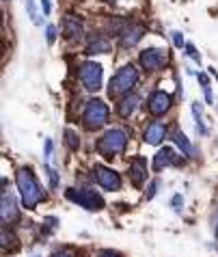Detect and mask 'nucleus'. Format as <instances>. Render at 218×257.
<instances>
[{
  "mask_svg": "<svg viewBox=\"0 0 218 257\" xmlns=\"http://www.w3.org/2000/svg\"><path fill=\"white\" fill-rule=\"evenodd\" d=\"M16 182H18V188H20V195H22V203L24 208L33 210L37 203L44 201V190H41L37 177L28 167H22L16 175Z\"/></svg>",
  "mask_w": 218,
  "mask_h": 257,
  "instance_id": "obj_1",
  "label": "nucleus"
},
{
  "mask_svg": "<svg viewBox=\"0 0 218 257\" xmlns=\"http://www.w3.org/2000/svg\"><path fill=\"white\" fill-rule=\"evenodd\" d=\"M138 82V71L134 65H125L117 71L115 76H112V80L108 84V95L110 97H119L123 93H128V91L134 87Z\"/></svg>",
  "mask_w": 218,
  "mask_h": 257,
  "instance_id": "obj_2",
  "label": "nucleus"
},
{
  "mask_svg": "<svg viewBox=\"0 0 218 257\" xmlns=\"http://www.w3.org/2000/svg\"><path fill=\"white\" fill-rule=\"evenodd\" d=\"M125 147H128V134L123 130H108L97 143V152L102 156H108V158L123 154Z\"/></svg>",
  "mask_w": 218,
  "mask_h": 257,
  "instance_id": "obj_3",
  "label": "nucleus"
},
{
  "mask_svg": "<svg viewBox=\"0 0 218 257\" xmlns=\"http://www.w3.org/2000/svg\"><path fill=\"white\" fill-rule=\"evenodd\" d=\"M82 123L87 130H97L104 123H108V106L102 99H91L87 104V108H84Z\"/></svg>",
  "mask_w": 218,
  "mask_h": 257,
  "instance_id": "obj_4",
  "label": "nucleus"
},
{
  "mask_svg": "<svg viewBox=\"0 0 218 257\" xmlns=\"http://www.w3.org/2000/svg\"><path fill=\"white\" fill-rule=\"evenodd\" d=\"M67 199L69 201H74V203H78L82 205L84 210H89V212H95V210H102L104 208V199L102 195H97V192L93 190H76V188H67Z\"/></svg>",
  "mask_w": 218,
  "mask_h": 257,
  "instance_id": "obj_5",
  "label": "nucleus"
},
{
  "mask_svg": "<svg viewBox=\"0 0 218 257\" xmlns=\"http://www.w3.org/2000/svg\"><path fill=\"white\" fill-rule=\"evenodd\" d=\"M80 80L84 84V89L87 91H97L102 84V65H97L93 61H87L80 65Z\"/></svg>",
  "mask_w": 218,
  "mask_h": 257,
  "instance_id": "obj_6",
  "label": "nucleus"
},
{
  "mask_svg": "<svg viewBox=\"0 0 218 257\" xmlns=\"http://www.w3.org/2000/svg\"><path fill=\"white\" fill-rule=\"evenodd\" d=\"M93 180L100 184L104 190H119L121 188V177L117 175V171L104 167V164H97L93 169Z\"/></svg>",
  "mask_w": 218,
  "mask_h": 257,
  "instance_id": "obj_7",
  "label": "nucleus"
},
{
  "mask_svg": "<svg viewBox=\"0 0 218 257\" xmlns=\"http://www.w3.org/2000/svg\"><path fill=\"white\" fill-rule=\"evenodd\" d=\"M164 63H166V54L160 48H147L140 54V65H143L145 71H158L164 67Z\"/></svg>",
  "mask_w": 218,
  "mask_h": 257,
  "instance_id": "obj_8",
  "label": "nucleus"
},
{
  "mask_svg": "<svg viewBox=\"0 0 218 257\" xmlns=\"http://www.w3.org/2000/svg\"><path fill=\"white\" fill-rule=\"evenodd\" d=\"M147 108L153 117H162L166 115V110L171 108V95L166 91H153L149 95V102H147Z\"/></svg>",
  "mask_w": 218,
  "mask_h": 257,
  "instance_id": "obj_9",
  "label": "nucleus"
},
{
  "mask_svg": "<svg viewBox=\"0 0 218 257\" xmlns=\"http://www.w3.org/2000/svg\"><path fill=\"white\" fill-rule=\"evenodd\" d=\"M130 180L136 188H140L147 180V162L145 158H134L130 164Z\"/></svg>",
  "mask_w": 218,
  "mask_h": 257,
  "instance_id": "obj_10",
  "label": "nucleus"
},
{
  "mask_svg": "<svg viewBox=\"0 0 218 257\" xmlns=\"http://www.w3.org/2000/svg\"><path fill=\"white\" fill-rule=\"evenodd\" d=\"M0 214H3V223L5 225H9V223H16L18 220V203H16V199L9 197L5 192L3 195V210H0Z\"/></svg>",
  "mask_w": 218,
  "mask_h": 257,
  "instance_id": "obj_11",
  "label": "nucleus"
},
{
  "mask_svg": "<svg viewBox=\"0 0 218 257\" xmlns=\"http://www.w3.org/2000/svg\"><path fill=\"white\" fill-rule=\"evenodd\" d=\"M166 137V127L162 123H149L147 125V130H145V143H149V145H160V143L164 141Z\"/></svg>",
  "mask_w": 218,
  "mask_h": 257,
  "instance_id": "obj_12",
  "label": "nucleus"
},
{
  "mask_svg": "<svg viewBox=\"0 0 218 257\" xmlns=\"http://www.w3.org/2000/svg\"><path fill=\"white\" fill-rule=\"evenodd\" d=\"M175 162H177L175 160V152L171 147H164V149H160L156 154V158H153V171H162L164 167H171Z\"/></svg>",
  "mask_w": 218,
  "mask_h": 257,
  "instance_id": "obj_13",
  "label": "nucleus"
},
{
  "mask_svg": "<svg viewBox=\"0 0 218 257\" xmlns=\"http://www.w3.org/2000/svg\"><path fill=\"white\" fill-rule=\"evenodd\" d=\"M63 33H65L67 39H78V37H82V22H80L78 18H74V16L65 18V22H63Z\"/></svg>",
  "mask_w": 218,
  "mask_h": 257,
  "instance_id": "obj_14",
  "label": "nucleus"
},
{
  "mask_svg": "<svg viewBox=\"0 0 218 257\" xmlns=\"http://www.w3.org/2000/svg\"><path fill=\"white\" fill-rule=\"evenodd\" d=\"M138 104H140V97L138 95H125L121 99V104H119L117 110H119V115H121V117H132L136 112Z\"/></svg>",
  "mask_w": 218,
  "mask_h": 257,
  "instance_id": "obj_15",
  "label": "nucleus"
},
{
  "mask_svg": "<svg viewBox=\"0 0 218 257\" xmlns=\"http://www.w3.org/2000/svg\"><path fill=\"white\" fill-rule=\"evenodd\" d=\"M173 141H175V145H177V147H181V152L186 154V158H192V156H194V147L190 145V141L181 134L179 127H175V130H173Z\"/></svg>",
  "mask_w": 218,
  "mask_h": 257,
  "instance_id": "obj_16",
  "label": "nucleus"
},
{
  "mask_svg": "<svg viewBox=\"0 0 218 257\" xmlns=\"http://www.w3.org/2000/svg\"><path fill=\"white\" fill-rule=\"evenodd\" d=\"M143 28L140 26H132V28H128V31L123 33V37H121V44L125 46V48H130V46H136L138 41H140V37H143Z\"/></svg>",
  "mask_w": 218,
  "mask_h": 257,
  "instance_id": "obj_17",
  "label": "nucleus"
},
{
  "mask_svg": "<svg viewBox=\"0 0 218 257\" xmlns=\"http://www.w3.org/2000/svg\"><path fill=\"white\" fill-rule=\"evenodd\" d=\"M192 115H194V119H196V132H199V134H205L207 130H205V125H203V117H201V104H199V102H194V104H192Z\"/></svg>",
  "mask_w": 218,
  "mask_h": 257,
  "instance_id": "obj_18",
  "label": "nucleus"
},
{
  "mask_svg": "<svg viewBox=\"0 0 218 257\" xmlns=\"http://www.w3.org/2000/svg\"><path fill=\"white\" fill-rule=\"evenodd\" d=\"M110 50V44L108 41H93V44H91L89 48H87V54H95V52H108Z\"/></svg>",
  "mask_w": 218,
  "mask_h": 257,
  "instance_id": "obj_19",
  "label": "nucleus"
},
{
  "mask_svg": "<svg viewBox=\"0 0 218 257\" xmlns=\"http://www.w3.org/2000/svg\"><path fill=\"white\" fill-rule=\"evenodd\" d=\"M26 11L28 13H31V20H33V24H41V16H39V13H37V7H35V3H33V0H26Z\"/></svg>",
  "mask_w": 218,
  "mask_h": 257,
  "instance_id": "obj_20",
  "label": "nucleus"
},
{
  "mask_svg": "<svg viewBox=\"0 0 218 257\" xmlns=\"http://www.w3.org/2000/svg\"><path fill=\"white\" fill-rule=\"evenodd\" d=\"M65 139H67V147H69V149H76V147H78V137H76L74 130H65Z\"/></svg>",
  "mask_w": 218,
  "mask_h": 257,
  "instance_id": "obj_21",
  "label": "nucleus"
},
{
  "mask_svg": "<svg viewBox=\"0 0 218 257\" xmlns=\"http://www.w3.org/2000/svg\"><path fill=\"white\" fill-rule=\"evenodd\" d=\"M46 173L50 175V186H52V188L59 186V175H56V171H52L50 167H46Z\"/></svg>",
  "mask_w": 218,
  "mask_h": 257,
  "instance_id": "obj_22",
  "label": "nucleus"
},
{
  "mask_svg": "<svg viewBox=\"0 0 218 257\" xmlns=\"http://www.w3.org/2000/svg\"><path fill=\"white\" fill-rule=\"evenodd\" d=\"M171 37H173V44L177 46V48H186V44H184V37H181V33H173Z\"/></svg>",
  "mask_w": 218,
  "mask_h": 257,
  "instance_id": "obj_23",
  "label": "nucleus"
},
{
  "mask_svg": "<svg viewBox=\"0 0 218 257\" xmlns=\"http://www.w3.org/2000/svg\"><path fill=\"white\" fill-rule=\"evenodd\" d=\"M186 52H188V56H190L192 61H201V56L196 54V50H194V46H190V44H186Z\"/></svg>",
  "mask_w": 218,
  "mask_h": 257,
  "instance_id": "obj_24",
  "label": "nucleus"
},
{
  "mask_svg": "<svg viewBox=\"0 0 218 257\" xmlns=\"http://www.w3.org/2000/svg\"><path fill=\"white\" fill-rule=\"evenodd\" d=\"M46 35H48V44H54V39H56V28L50 24L48 26V31H46Z\"/></svg>",
  "mask_w": 218,
  "mask_h": 257,
  "instance_id": "obj_25",
  "label": "nucleus"
},
{
  "mask_svg": "<svg viewBox=\"0 0 218 257\" xmlns=\"http://www.w3.org/2000/svg\"><path fill=\"white\" fill-rule=\"evenodd\" d=\"M156 190H158V182H153V184H151V188L147 190V195H145V197H147V199H153V197H156Z\"/></svg>",
  "mask_w": 218,
  "mask_h": 257,
  "instance_id": "obj_26",
  "label": "nucleus"
},
{
  "mask_svg": "<svg viewBox=\"0 0 218 257\" xmlns=\"http://www.w3.org/2000/svg\"><path fill=\"white\" fill-rule=\"evenodd\" d=\"M41 9H44L46 16H50V11H52V7H50V0H41Z\"/></svg>",
  "mask_w": 218,
  "mask_h": 257,
  "instance_id": "obj_27",
  "label": "nucleus"
},
{
  "mask_svg": "<svg viewBox=\"0 0 218 257\" xmlns=\"http://www.w3.org/2000/svg\"><path fill=\"white\" fill-rule=\"evenodd\" d=\"M44 152H46V158H48L50 152H52V141H46V149H44Z\"/></svg>",
  "mask_w": 218,
  "mask_h": 257,
  "instance_id": "obj_28",
  "label": "nucleus"
},
{
  "mask_svg": "<svg viewBox=\"0 0 218 257\" xmlns=\"http://www.w3.org/2000/svg\"><path fill=\"white\" fill-rule=\"evenodd\" d=\"M199 82L203 84V87H207V76L205 74H199Z\"/></svg>",
  "mask_w": 218,
  "mask_h": 257,
  "instance_id": "obj_29",
  "label": "nucleus"
},
{
  "mask_svg": "<svg viewBox=\"0 0 218 257\" xmlns=\"http://www.w3.org/2000/svg\"><path fill=\"white\" fill-rule=\"evenodd\" d=\"M100 257H119V255H115V253H102Z\"/></svg>",
  "mask_w": 218,
  "mask_h": 257,
  "instance_id": "obj_30",
  "label": "nucleus"
},
{
  "mask_svg": "<svg viewBox=\"0 0 218 257\" xmlns=\"http://www.w3.org/2000/svg\"><path fill=\"white\" fill-rule=\"evenodd\" d=\"M52 257H69V255H67V253H54Z\"/></svg>",
  "mask_w": 218,
  "mask_h": 257,
  "instance_id": "obj_31",
  "label": "nucleus"
},
{
  "mask_svg": "<svg viewBox=\"0 0 218 257\" xmlns=\"http://www.w3.org/2000/svg\"><path fill=\"white\" fill-rule=\"evenodd\" d=\"M35 257H39V255H35Z\"/></svg>",
  "mask_w": 218,
  "mask_h": 257,
  "instance_id": "obj_32",
  "label": "nucleus"
}]
</instances>
